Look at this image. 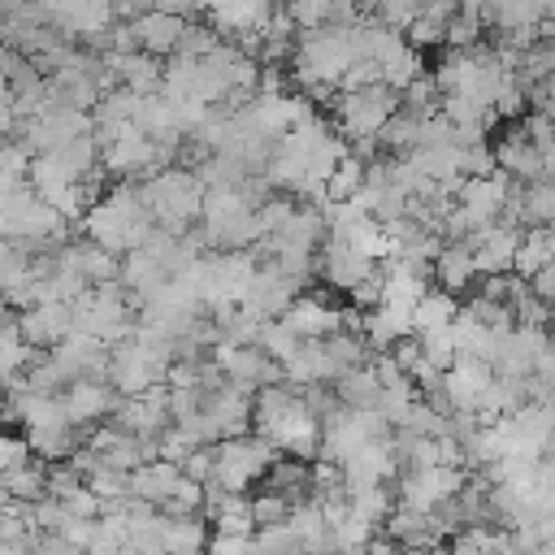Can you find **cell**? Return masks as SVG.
I'll return each mask as SVG.
<instances>
[{
	"mask_svg": "<svg viewBox=\"0 0 555 555\" xmlns=\"http://www.w3.org/2000/svg\"><path fill=\"white\" fill-rule=\"evenodd\" d=\"M460 312V295L442 291V286H425V295L412 304V334L429 330V325H447Z\"/></svg>",
	"mask_w": 555,
	"mask_h": 555,
	"instance_id": "23",
	"label": "cell"
},
{
	"mask_svg": "<svg viewBox=\"0 0 555 555\" xmlns=\"http://www.w3.org/2000/svg\"><path fill=\"white\" fill-rule=\"evenodd\" d=\"M48 494V460H39L35 451L26 460H17L4 477H0V499H13V503H39Z\"/></svg>",
	"mask_w": 555,
	"mask_h": 555,
	"instance_id": "21",
	"label": "cell"
},
{
	"mask_svg": "<svg viewBox=\"0 0 555 555\" xmlns=\"http://www.w3.org/2000/svg\"><path fill=\"white\" fill-rule=\"evenodd\" d=\"M251 429L286 455L312 460L321 447V416L304 403V395L286 382H269L251 395Z\"/></svg>",
	"mask_w": 555,
	"mask_h": 555,
	"instance_id": "1",
	"label": "cell"
},
{
	"mask_svg": "<svg viewBox=\"0 0 555 555\" xmlns=\"http://www.w3.org/2000/svg\"><path fill=\"white\" fill-rule=\"evenodd\" d=\"M282 321H286L299 338H325L330 330L343 325V308H338L330 295H321V291H299V295L286 304Z\"/></svg>",
	"mask_w": 555,
	"mask_h": 555,
	"instance_id": "14",
	"label": "cell"
},
{
	"mask_svg": "<svg viewBox=\"0 0 555 555\" xmlns=\"http://www.w3.org/2000/svg\"><path fill=\"white\" fill-rule=\"evenodd\" d=\"M108 4H113V13H117V17H134V13L152 9V0H108Z\"/></svg>",
	"mask_w": 555,
	"mask_h": 555,
	"instance_id": "37",
	"label": "cell"
},
{
	"mask_svg": "<svg viewBox=\"0 0 555 555\" xmlns=\"http://www.w3.org/2000/svg\"><path fill=\"white\" fill-rule=\"evenodd\" d=\"M113 17L117 13L108 0H52V9H48V22L74 43H91L95 35H104L113 26Z\"/></svg>",
	"mask_w": 555,
	"mask_h": 555,
	"instance_id": "12",
	"label": "cell"
},
{
	"mask_svg": "<svg viewBox=\"0 0 555 555\" xmlns=\"http://www.w3.org/2000/svg\"><path fill=\"white\" fill-rule=\"evenodd\" d=\"M134 304L117 282H95L74 299V330L100 338L104 347H113L117 338H126L134 330Z\"/></svg>",
	"mask_w": 555,
	"mask_h": 555,
	"instance_id": "4",
	"label": "cell"
},
{
	"mask_svg": "<svg viewBox=\"0 0 555 555\" xmlns=\"http://www.w3.org/2000/svg\"><path fill=\"white\" fill-rule=\"evenodd\" d=\"M78 221H82L87 238H95L100 247H108L117 256L130 251V247H143L147 234L156 230V221H152V212H147V204L139 195V182H130V178H113L87 204V212Z\"/></svg>",
	"mask_w": 555,
	"mask_h": 555,
	"instance_id": "2",
	"label": "cell"
},
{
	"mask_svg": "<svg viewBox=\"0 0 555 555\" xmlns=\"http://www.w3.org/2000/svg\"><path fill=\"white\" fill-rule=\"evenodd\" d=\"M338 468H343L347 486H360V481H390V477L399 473V455H395L390 434H386V438H373V442H364V447H356Z\"/></svg>",
	"mask_w": 555,
	"mask_h": 555,
	"instance_id": "16",
	"label": "cell"
},
{
	"mask_svg": "<svg viewBox=\"0 0 555 555\" xmlns=\"http://www.w3.org/2000/svg\"><path fill=\"white\" fill-rule=\"evenodd\" d=\"M182 26H186V17H178V13H169V9H156V4L130 17V30H134V43H139L143 52H152V56H160V61L178 52V39H182Z\"/></svg>",
	"mask_w": 555,
	"mask_h": 555,
	"instance_id": "15",
	"label": "cell"
},
{
	"mask_svg": "<svg viewBox=\"0 0 555 555\" xmlns=\"http://www.w3.org/2000/svg\"><path fill=\"white\" fill-rule=\"evenodd\" d=\"M139 195H143V204H147V212H152V221H156L160 230L182 234V230H191V225L199 221V208H204L208 186H204L199 169L169 160V165H160L156 173L139 178Z\"/></svg>",
	"mask_w": 555,
	"mask_h": 555,
	"instance_id": "3",
	"label": "cell"
},
{
	"mask_svg": "<svg viewBox=\"0 0 555 555\" xmlns=\"http://www.w3.org/2000/svg\"><path fill=\"white\" fill-rule=\"evenodd\" d=\"M416 343H421V356L434 364V369H451L455 364V356H460V343H455V330H451V321L447 325H429V330H416Z\"/></svg>",
	"mask_w": 555,
	"mask_h": 555,
	"instance_id": "27",
	"label": "cell"
},
{
	"mask_svg": "<svg viewBox=\"0 0 555 555\" xmlns=\"http://www.w3.org/2000/svg\"><path fill=\"white\" fill-rule=\"evenodd\" d=\"M304 291L299 278H291L273 256H260L251 282H247V295H243V308H251L256 317H282L286 304Z\"/></svg>",
	"mask_w": 555,
	"mask_h": 555,
	"instance_id": "8",
	"label": "cell"
},
{
	"mask_svg": "<svg viewBox=\"0 0 555 555\" xmlns=\"http://www.w3.org/2000/svg\"><path fill=\"white\" fill-rule=\"evenodd\" d=\"M208 360H212V369L221 373V382H230V386H238V390H247V395H256V390L269 386V382H282V364H278L264 347H256V343L217 338V343L208 347Z\"/></svg>",
	"mask_w": 555,
	"mask_h": 555,
	"instance_id": "7",
	"label": "cell"
},
{
	"mask_svg": "<svg viewBox=\"0 0 555 555\" xmlns=\"http://www.w3.org/2000/svg\"><path fill=\"white\" fill-rule=\"evenodd\" d=\"M373 264H377V260H369L360 247H351V243L338 238V234H325L321 247H317V273L325 278L330 291H343V295H347L356 282H364V278L373 273Z\"/></svg>",
	"mask_w": 555,
	"mask_h": 555,
	"instance_id": "9",
	"label": "cell"
},
{
	"mask_svg": "<svg viewBox=\"0 0 555 555\" xmlns=\"http://www.w3.org/2000/svg\"><path fill=\"white\" fill-rule=\"evenodd\" d=\"M17 330L35 351H48L52 343H61L65 334H74V304L65 299H35L26 308H17Z\"/></svg>",
	"mask_w": 555,
	"mask_h": 555,
	"instance_id": "10",
	"label": "cell"
},
{
	"mask_svg": "<svg viewBox=\"0 0 555 555\" xmlns=\"http://www.w3.org/2000/svg\"><path fill=\"white\" fill-rule=\"evenodd\" d=\"M529 108V95H525V87L516 82V74H507V82L499 87V95H494V113L499 117H520Z\"/></svg>",
	"mask_w": 555,
	"mask_h": 555,
	"instance_id": "32",
	"label": "cell"
},
{
	"mask_svg": "<svg viewBox=\"0 0 555 555\" xmlns=\"http://www.w3.org/2000/svg\"><path fill=\"white\" fill-rule=\"evenodd\" d=\"M251 516H256V525H273V520H286V516H291V499H286L282 490L264 486V490H256V494H251Z\"/></svg>",
	"mask_w": 555,
	"mask_h": 555,
	"instance_id": "29",
	"label": "cell"
},
{
	"mask_svg": "<svg viewBox=\"0 0 555 555\" xmlns=\"http://www.w3.org/2000/svg\"><path fill=\"white\" fill-rule=\"evenodd\" d=\"M542 178H551V182H555V139H551V143H542Z\"/></svg>",
	"mask_w": 555,
	"mask_h": 555,
	"instance_id": "38",
	"label": "cell"
},
{
	"mask_svg": "<svg viewBox=\"0 0 555 555\" xmlns=\"http://www.w3.org/2000/svg\"><path fill=\"white\" fill-rule=\"evenodd\" d=\"M529 291H533V295H542L546 304H555V256H551L542 269H533V273H529Z\"/></svg>",
	"mask_w": 555,
	"mask_h": 555,
	"instance_id": "36",
	"label": "cell"
},
{
	"mask_svg": "<svg viewBox=\"0 0 555 555\" xmlns=\"http://www.w3.org/2000/svg\"><path fill=\"white\" fill-rule=\"evenodd\" d=\"M481 35H486L481 17L455 13V17L447 22V35H442V43H447V48H473V43H481Z\"/></svg>",
	"mask_w": 555,
	"mask_h": 555,
	"instance_id": "30",
	"label": "cell"
},
{
	"mask_svg": "<svg viewBox=\"0 0 555 555\" xmlns=\"http://www.w3.org/2000/svg\"><path fill=\"white\" fill-rule=\"evenodd\" d=\"M395 108H399V91L386 82L334 91V100H330V117H334V130L343 139H377V130L386 126V117Z\"/></svg>",
	"mask_w": 555,
	"mask_h": 555,
	"instance_id": "5",
	"label": "cell"
},
{
	"mask_svg": "<svg viewBox=\"0 0 555 555\" xmlns=\"http://www.w3.org/2000/svg\"><path fill=\"white\" fill-rule=\"evenodd\" d=\"M334 395H338V403H347V408H377L382 382H377L373 364H369V360H360V364H351L347 373H338V377H334Z\"/></svg>",
	"mask_w": 555,
	"mask_h": 555,
	"instance_id": "22",
	"label": "cell"
},
{
	"mask_svg": "<svg viewBox=\"0 0 555 555\" xmlns=\"http://www.w3.org/2000/svg\"><path fill=\"white\" fill-rule=\"evenodd\" d=\"M273 455L278 451L256 429H243L234 438H217L212 442V477L208 481H217L221 490H251V486H260V477L273 464Z\"/></svg>",
	"mask_w": 555,
	"mask_h": 555,
	"instance_id": "6",
	"label": "cell"
},
{
	"mask_svg": "<svg viewBox=\"0 0 555 555\" xmlns=\"http://www.w3.org/2000/svg\"><path fill=\"white\" fill-rule=\"evenodd\" d=\"M520 130L542 147V143H551V139H555V117H546L542 108H533V113L525 108V113H520Z\"/></svg>",
	"mask_w": 555,
	"mask_h": 555,
	"instance_id": "33",
	"label": "cell"
},
{
	"mask_svg": "<svg viewBox=\"0 0 555 555\" xmlns=\"http://www.w3.org/2000/svg\"><path fill=\"white\" fill-rule=\"evenodd\" d=\"M208 546L212 551H256V533H221V529H212Z\"/></svg>",
	"mask_w": 555,
	"mask_h": 555,
	"instance_id": "35",
	"label": "cell"
},
{
	"mask_svg": "<svg viewBox=\"0 0 555 555\" xmlns=\"http://www.w3.org/2000/svg\"><path fill=\"white\" fill-rule=\"evenodd\" d=\"M169 269L147 251V247H130V251H121V264H117V286L130 295V304L139 308V304H147L152 295H160L165 286H169Z\"/></svg>",
	"mask_w": 555,
	"mask_h": 555,
	"instance_id": "13",
	"label": "cell"
},
{
	"mask_svg": "<svg viewBox=\"0 0 555 555\" xmlns=\"http://www.w3.org/2000/svg\"><path fill=\"white\" fill-rule=\"evenodd\" d=\"M377 69H382V82H386V87L403 91V87H408V82H412L416 74H425V61H421V48L403 43V48H399L395 56H386V61H382Z\"/></svg>",
	"mask_w": 555,
	"mask_h": 555,
	"instance_id": "28",
	"label": "cell"
},
{
	"mask_svg": "<svg viewBox=\"0 0 555 555\" xmlns=\"http://www.w3.org/2000/svg\"><path fill=\"white\" fill-rule=\"evenodd\" d=\"M26 455H30L26 438H17V434H4V429H0V477H4L17 460H26Z\"/></svg>",
	"mask_w": 555,
	"mask_h": 555,
	"instance_id": "34",
	"label": "cell"
},
{
	"mask_svg": "<svg viewBox=\"0 0 555 555\" xmlns=\"http://www.w3.org/2000/svg\"><path fill=\"white\" fill-rule=\"evenodd\" d=\"M178 477H182V464H173L165 455H147L143 464L130 468V494H139V499L160 507L169 499V490L178 486Z\"/></svg>",
	"mask_w": 555,
	"mask_h": 555,
	"instance_id": "20",
	"label": "cell"
},
{
	"mask_svg": "<svg viewBox=\"0 0 555 555\" xmlns=\"http://www.w3.org/2000/svg\"><path fill=\"white\" fill-rule=\"evenodd\" d=\"M104 65H108V78L130 87V91H160V69L165 61L143 52V48H126V52H104Z\"/></svg>",
	"mask_w": 555,
	"mask_h": 555,
	"instance_id": "17",
	"label": "cell"
},
{
	"mask_svg": "<svg viewBox=\"0 0 555 555\" xmlns=\"http://www.w3.org/2000/svg\"><path fill=\"white\" fill-rule=\"evenodd\" d=\"M360 186H364V160L347 147V152L334 160L330 178H325V199H351Z\"/></svg>",
	"mask_w": 555,
	"mask_h": 555,
	"instance_id": "26",
	"label": "cell"
},
{
	"mask_svg": "<svg viewBox=\"0 0 555 555\" xmlns=\"http://www.w3.org/2000/svg\"><path fill=\"white\" fill-rule=\"evenodd\" d=\"M460 169H464V173H490V169H499V165H494V147H490L486 139L460 143Z\"/></svg>",
	"mask_w": 555,
	"mask_h": 555,
	"instance_id": "31",
	"label": "cell"
},
{
	"mask_svg": "<svg viewBox=\"0 0 555 555\" xmlns=\"http://www.w3.org/2000/svg\"><path fill=\"white\" fill-rule=\"evenodd\" d=\"M494 147V165L503 169V173H512L516 182H533V178H542V147L516 126V130H507L499 143H490Z\"/></svg>",
	"mask_w": 555,
	"mask_h": 555,
	"instance_id": "19",
	"label": "cell"
},
{
	"mask_svg": "<svg viewBox=\"0 0 555 555\" xmlns=\"http://www.w3.org/2000/svg\"><path fill=\"white\" fill-rule=\"evenodd\" d=\"M61 403H65V416L82 429H95L100 421L113 416L117 408V386L100 373V377H78L69 386H61Z\"/></svg>",
	"mask_w": 555,
	"mask_h": 555,
	"instance_id": "11",
	"label": "cell"
},
{
	"mask_svg": "<svg viewBox=\"0 0 555 555\" xmlns=\"http://www.w3.org/2000/svg\"><path fill=\"white\" fill-rule=\"evenodd\" d=\"M165 551H199V546H208V525L199 520V512H191V516H169L165 512Z\"/></svg>",
	"mask_w": 555,
	"mask_h": 555,
	"instance_id": "25",
	"label": "cell"
},
{
	"mask_svg": "<svg viewBox=\"0 0 555 555\" xmlns=\"http://www.w3.org/2000/svg\"><path fill=\"white\" fill-rule=\"evenodd\" d=\"M35 360V347L22 338V330H17V321H0V386L4 382H13L26 364Z\"/></svg>",
	"mask_w": 555,
	"mask_h": 555,
	"instance_id": "24",
	"label": "cell"
},
{
	"mask_svg": "<svg viewBox=\"0 0 555 555\" xmlns=\"http://www.w3.org/2000/svg\"><path fill=\"white\" fill-rule=\"evenodd\" d=\"M429 273H434V282H438L442 291H451V295L473 291V282H477L473 247H468V243H460V238H442L438 256L429 260Z\"/></svg>",
	"mask_w": 555,
	"mask_h": 555,
	"instance_id": "18",
	"label": "cell"
}]
</instances>
